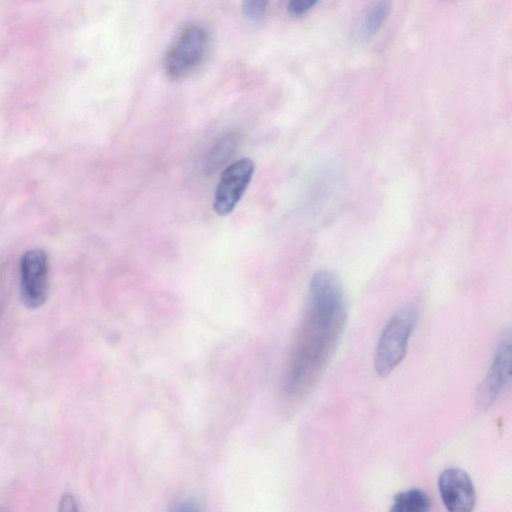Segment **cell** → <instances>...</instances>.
Instances as JSON below:
<instances>
[{"instance_id":"cell-1","label":"cell","mask_w":512,"mask_h":512,"mask_svg":"<svg viewBox=\"0 0 512 512\" xmlns=\"http://www.w3.org/2000/svg\"><path fill=\"white\" fill-rule=\"evenodd\" d=\"M341 284L329 271L311 279L304 318L295 336L284 376V391L293 398L305 395L331 358L346 321Z\"/></svg>"},{"instance_id":"cell-4","label":"cell","mask_w":512,"mask_h":512,"mask_svg":"<svg viewBox=\"0 0 512 512\" xmlns=\"http://www.w3.org/2000/svg\"><path fill=\"white\" fill-rule=\"evenodd\" d=\"M49 290L48 256L42 249L26 251L20 259V297L29 309L41 307Z\"/></svg>"},{"instance_id":"cell-8","label":"cell","mask_w":512,"mask_h":512,"mask_svg":"<svg viewBox=\"0 0 512 512\" xmlns=\"http://www.w3.org/2000/svg\"><path fill=\"white\" fill-rule=\"evenodd\" d=\"M239 142L237 132L227 133L211 147L204 161V171L213 174L231 158Z\"/></svg>"},{"instance_id":"cell-3","label":"cell","mask_w":512,"mask_h":512,"mask_svg":"<svg viewBox=\"0 0 512 512\" xmlns=\"http://www.w3.org/2000/svg\"><path fill=\"white\" fill-rule=\"evenodd\" d=\"M208 46V37L201 27L190 26L183 30L167 50L163 68L172 80L189 76L202 63Z\"/></svg>"},{"instance_id":"cell-2","label":"cell","mask_w":512,"mask_h":512,"mask_svg":"<svg viewBox=\"0 0 512 512\" xmlns=\"http://www.w3.org/2000/svg\"><path fill=\"white\" fill-rule=\"evenodd\" d=\"M418 316V307L406 304L396 310L384 326L374 356V367L381 377L389 375L404 358Z\"/></svg>"},{"instance_id":"cell-12","label":"cell","mask_w":512,"mask_h":512,"mask_svg":"<svg viewBox=\"0 0 512 512\" xmlns=\"http://www.w3.org/2000/svg\"><path fill=\"white\" fill-rule=\"evenodd\" d=\"M319 0H289L288 11L293 16H301L314 7Z\"/></svg>"},{"instance_id":"cell-9","label":"cell","mask_w":512,"mask_h":512,"mask_svg":"<svg viewBox=\"0 0 512 512\" xmlns=\"http://www.w3.org/2000/svg\"><path fill=\"white\" fill-rule=\"evenodd\" d=\"M391 8V0H375L364 14L359 27L360 37L372 39L382 28Z\"/></svg>"},{"instance_id":"cell-13","label":"cell","mask_w":512,"mask_h":512,"mask_svg":"<svg viewBox=\"0 0 512 512\" xmlns=\"http://www.w3.org/2000/svg\"><path fill=\"white\" fill-rule=\"evenodd\" d=\"M59 510L60 511H77V502L72 494L66 493L61 497L59 502Z\"/></svg>"},{"instance_id":"cell-6","label":"cell","mask_w":512,"mask_h":512,"mask_svg":"<svg viewBox=\"0 0 512 512\" xmlns=\"http://www.w3.org/2000/svg\"><path fill=\"white\" fill-rule=\"evenodd\" d=\"M511 378V334L507 329L497 343L493 360L483 381L476 390V402L480 408L491 406L509 384Z\"/></svg>"},{"instance_id":"cell-7","label":"cell","mask_w":512,"mask_h":512,"mask_svg":"<svg viewBox=\"0 0 512 512\" xmlns=\"http://www.w3.org/2000/svg\"><path fill=\"white\" fill-rule=\"evenodd\" d=\"M442 502L451 512H469L474 509L476 493L469 475L460 468H448L438 478Z\"/></svg>"},{"instance_id":"cell-10","label":"cell","mask_w":512,"mask_h":512,"mask_svg":"<svg viewBox=\"0 0 512 512\" xmlns=\"http://www.w3.org/2000/svg\"><path fill=\"white\" fill-rule=\"evenodd\" d=\"M431 501L428 494L418 488L397 493L390 508L392 512H425L430 510Z\"/></svg>"},{"instance_id":"cell-5","label":"cell","mask_w":512,"mask_h":512,"mask_svg":"<svg viewBox=\"0 0 512 512\" xmlns=\"http://www.w3.org/2000/svg\"><path fill=\"white\" fill-rule=\"evenodd\" d=\"M255 170L250 158H242L227 166L217 184L213 208L218 215L230 214L244 195Z\"/></svg>"},{"instance_id":"cell-11","label":"cell","mask_w":512,"mask_h":512,"mask_svg":"<svg viewBox=\"0 0 512 512\" xmlns=\"http://www.w3.org/2000/svg\"><path fill=\"white\" fill-rule=\"evenodd\" d=\"M268 0H242L244 14L253 21L261 20L266 12Z\"/></svg>"}]
</instances>
